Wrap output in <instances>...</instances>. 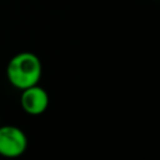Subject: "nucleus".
<instances>
[{"instance_id": "nucleus-1", "label": "nucleus", "mask_w": 160, "mask_h": 160, "mask_svg": "<svg viewBox=\"0 0 160 160\" xmlns=\"http://www.w3.org/2000/svg\"><path fill=\"white\" fill-rule=\"evenodd\" d=\"M5 71L8 81L14 88L24 90L39 84L42 75V64L36 54L21 51L9 60Z\"/></svg>"}, {"instance_id": "nucleus-4", "label": "nucleus", "mask_w": 160, "mask_h": 160, "mask_svg": "<svg viewBox=\"0 0 160 160\" xmlns=\"http://www.w3.org/2000/svg\"><path fill=\"white\" fill-rule=\"evenodd\" d=\"M0 125H1V119H0Z\"/></svg>"}, {"instance_id": "nucleus-2", "label": "nucleus", "mask_w": 160, "mask_h": 160, "mask_svg": "<svg viewBox=\"0 0 160 160\" xmlns=\"http://www.w3.org/2000/svg\"><path fill=\"white\" fill-rule=\"evenodd\" d=\"M28 149V136L15 125H0V155L8 159L21 156Z\"/></svg>"}, {"instance_id": "nucleus-3", "label": "nucleus", "mask_w": 160, "mask_h": 160, "mask_svg": "<svg viewBox=\"0 0 160 160\" xmlns=\"http://www.w3.org/2000/svg\"><path fill=\"white\" fill-rule=\"evenodd\" d=\"M49 101L50 99L48 91L44 88H41L39 84L21 90L20 106L26 114L31 116H38L44 114L48 110Z\"/></svg>"}]
</instances>
